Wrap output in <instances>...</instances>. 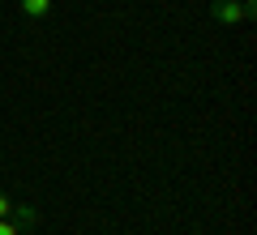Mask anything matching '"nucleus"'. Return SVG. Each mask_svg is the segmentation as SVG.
Segmentation results:
<instances>
[{"label":"nucleus","mask_w":257,"mask_h":235,"mask_svg":"<svg viewBox=\"0 0 257 235\" xmlns=\"http://www.w3.org/2000/svg\"><path fill=\"white\" fill-rule=\"evenodd\" d=\"M210 18L219 26H240L257 18V0H210Z\"/></svg>","instance_id":"1"},{"label":"nucleus","mask_w":257,"mask_h":235,"mask_svg":"<svg viewBox=\"0 0 257 235\" xmlns=\"http://www.w3.org/2000/svg\"><path fill=\"white\" fill-rule=\"evenodd\" d=\"M9 218L22 226V231H30V226L39 222V209H35V205H13V209H9Z\"/></svg>","instance_id":"2"},{"label":"nucleus","mask_w":257,"mask_h":235,"mask_svg":"<svg viewBox=\"0 0 257 235\" xmlns=\"http://www.w3.org/2000/svg\"><path fill=\"white\" fill-rule=\"evenodd\" d=\"M47 13H52V0H22V18L26 22H39Z\"/></svg>","instance_id":"3"},{"label":"nucleus","mask_w":257,"mask_h":235,"mask_svg":"<svg viewBox=\"0 0 257 235\" xmlns=\"http://www.w3.org/2000/svg\"><path fill=\"white\" fill-rule=\"evenodd\" d=\"M0 235H26V231H22L13 218H0Z\"/></svg>","instance_id":"4"},{"label":"nucleus","mask_w":257,"mask_h":235,"mask_svg":"<svg viewBox=\"0 0 257 235\" xmlns=\"http://www.w3.org/2000/svg\"><path fill=\"white\" fill-rule=\"evenodd\" d=\"M9 209H13V201H9V192L0 188V218H9Z\"/></svg>","instance_id":"5"}]
</instances>
